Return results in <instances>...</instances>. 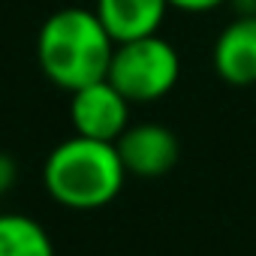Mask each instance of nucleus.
Returning <instances> with one entry per match:
<instances>
[{
  "label": "nucleus",
  "mask_w": 256,
  "mask_h": 256,
  "mask_svg": "<svg viewBox=\"0 0 256 256\" xmlns=\"http://www.w3.org/2000/svg\"><path fill=\"white\" fill-rule=\"evenodd\" d=\"M126 166L114 142L72 136L52 148L42 166V184L58 205L94 211L118 199Z\"/></svg>",
  "instance_id": "2"
},
{
  "label": "nucleus",
  "mask_w": 256,
  "mask_h": 256,
  "mask_svg": "<svg viewBox=\"0 0 256 256\" xmlns=\"http://www.w3.org/2000/svg\"><path fill=\"white\" fill-rule=\"evenodd\" d=\"M114 145L126 166V175L139 178H160L172 172L181 157L178 136L163 124H133L120 133Z\"/></svg>",
  "instance_id": "5"
},
{
  "label": "nucleus",
  "mask_w": 256,
  "mask_h": 256,
  "mask_svg": "<svg viewBox=\"0 0 256 256\" xmlns=\"http://www.w3.org/2000/svg\"><path fill=\"white\" fill-rule=\"evenodd\" d=\"M130 100H126L108 78L90 82L72 90L70 100V120L72 130L88 139L118 142L120 133L130 126Z\"/></svg>",
  "instance_id": "4"
},
{
  "label": "nucleus",
  "mask_w": 256,
  "mask_h": 256,
  "mask_svg": "<svg viewBox=\"0 0 256 256\" xmlns=\"http://www.w3.org/2000/svg\"><path fill=\"white\" fill-rule=\"evenodd\" d=\"M169 10V0H96L94 6L114 46L160 34Z\"/></svg>",
  "instance_id": "7"
},
{
  "label": "nucleus",
  "mask_w": 256,
  "mask_h": 256,
  "mask_svg": "<svg viewBox=\"0 0 256 256\" xmlns=\"http://www.w3.org/2000/svg\"><path fill=\"white\" fill-rule=\"evenodd\" d=\"M223 4H229V0H169V6H175L181 12H208Z\"/></svg>",
  "instance_id": "10"
},
{
  "label": "nucleus",
  "mask_w": 256,
  "mask_h": 256,
  "mask_svg": "<svg viewBox=\"0 0 256 256\" xmlns=\"http://www.w3.org/2000/svg\"><path fill=\"white\" fill-rule=\"evenodd\" d=\"M214 70L226 84H256V12L232 18L214 42Z\"/></svg>",
  "instance_id": "6"
},
{
  "label": "nucleus",
  "mask_w": 256,
  "mask_h": 256,
  "mask_svg": "<svg viewBox=\"0 0 256 256\" xmlns=\"http://www.w3.org/2000/svg\"><path fill=\"white\" fill-rule=\"evenodd\" d=\"M0 256H54V244L34 217L0 214Z\"/></svg>",
  "instance_id": "8"
},
{
  "label": "nucleus",
  "mask_w": 256,
  "mask_h": 256,
  "mask_svg": "<svg viewBox=\"0 0 256 256\" xmlns=\"http://www.w3.org/2000/svg\"><path fill=\"white\" fill-rule=\"evenodd\" d=\"M178 76L181 58L175 46L160 34H151L130 42H118L106 78L130 102H154L178 84Z\"/></svg>",
  "instance_id": "3"
},
{
  "label": "nucleus",
  "mask_w": 256,
  "mask_h": 256,
  "mask_svg": "<svg viewBox=\"0 0 256 256\" xmlns=\"http://www.w3.org/2000/svg\"><path fill=\"white\" fill-rule=\"evenodd\" d=\"M114 40L94 10L64 6L52 12L36 34V60L46 78L64 90H78L108 76Z\"/></svg>",
  "instance_id": "1"
},
{
  "label": "nucleus",
  "mask_w": 256,
  "mask_h": 256,
  "mask_svg": "<svg viewBox=\"0 0 256 256\" xmlns=\"http://www.w3.org/2000/svg\"><path fill=\"white\" fill-rule=\"evenodd\" d=\"M16 178H18V166L10 154L0 151V196L10 193V187H16Z\"/></svg>",
  "instance_id": "9"
}]
</instances>
